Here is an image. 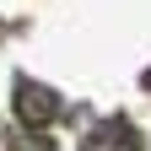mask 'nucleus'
Here are the masks:
<instances>
[{"instance_id": "obj_1", "label": "nucleus", "mask_w": 151, "mask_h": 151, "mask_svg": "<svg viewBox=\"0 0 151 151\" xmlns=\"http://www.w3.org/2000/svg\"><path fill=\"white\" fill-rule=\"evenodd\" d=\"M11 108H16V119H22L27 129H43V124H54V119L65 113L60 92L43 86V81H32V76H22V81L11 86Z\"/></svg>"}, {"instance_id": "obj_2", "label": "nucleus", "mask_w": 151, "mask_h": 151, "mask_svg": "<svg viewBox=\"0 0 151 151\" xmlns=\"http://www.w3.org/2000/svg\"><path fill=\"white\" fill-rule=\"evenodd\" d=\"M81 151H140V135H135L124 119H103V124H92V129H86Z\"/></svg>"}]
</instances>
